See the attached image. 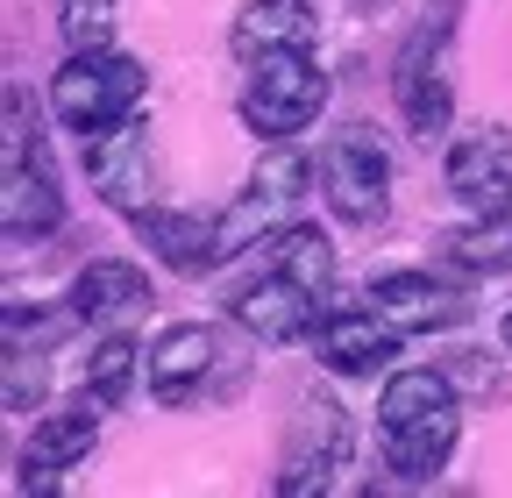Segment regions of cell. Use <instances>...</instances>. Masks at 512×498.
Here are the masks:
<instances>
[{"label":"cell","mask_w":512,"mask_h":498,"mask_svg":"<svg viewBox=\"0 0 512 498\" xmlns=\"http://www.w3.org/2000/svg\"><path fill=\"white\" fill-rule=\"evenodd\" d=\"M463 442V399L441 370H392L377 392V449L399 484H434Z\"/></svg>","instance_id":"cell-1"},{"label":"cell","mask_w":512,"mask_h":498,"mask_svg":"<svg viewBox=\"0 0 512 498\" xmlns=\"http://www.w3.org/2000/svg\"><path fill=\"white\" fill-rule=\"evenodd\" d=\"M456 29H463V8L434 0L392 57V107L413 143H441L456 129Z\"/></svg>","instance_id":"cell-2"},{"label":"cell","mask_w":512,"mask_h":498,"mask_svg":"<svg viewBox=\"0 0 512 498\" xmlns=\"http://www.w3.org/2000/svg\"><path fill=\"white\" fill-rule=\"evenodd\" d=\"M0 228H8V242H36V235L64 228V185L36 136L22 79H8V114H0Z\"/></svg>","instance_id":"cell-3"},{"label":"cell","mask_w":512,"mask_h":498,"mask_svg":"<svg viewBox=\"0 0 512 498\" xmlns=\"http://www.w3.org/2000/svg\"><path fill=\"white\" fill-rule=\"evenodd\" d=\"M320 107H328V72H320V57L306 43L249 57L242 93H235V114H242V129L256 143H292L299 129L320 121Z\"/></svg>","instance_id":"cell-4"},{"label":"cell","mask_w":512,"mask_h":498,"mask_svg":"<svg viewBox=\"0 0 512 498\" xmlns=\"http://www.w3.org/2000/svg\"><path fill=\"white\" fill-rule=\"evenodd\" d=\"M43 100H50V114H57L72 136H93V129H107V121L143 114L150 72L136 65V57H121L114 43L64 50V65L50 72V93H43Z\"/></svg>","instance_id":"cell-5"},{"label":"cell","mask_w":512,"mask_h":498,"mask_svg":"<svg viewBox=\"0 0 512 498\" xmlns=\"http://www.w3.org/2000/svg\"><path fill=\"white\" fill-rule=\"evenodd\" d=\"M349 456H356V420H349V406H342L335 392H299L271 491H278V498H320V491L342 484Z\"/></svg>","instance_id":"cell-6"},{"label":"cell","mask_w":512,"mask_h":498,"mask_svg":"<svg viewBox=\"0 0 512 498\" xmlns=\"http://www.w3.org/2000/svg\"><path fill=\"white\" fill-rule=\"evenodd\" d=\"M320 193H328L342 228H377L392 214V150L377 143V129H335L320 150Z\"/></svg>","instance_id":"cell-7"},{"label":"cell","mask_w":512,"mask_h":498,"mask_svg":"<svg viewBox=\"0 0 512 498\" xmlns=\"http://www.w3.org/2000/svg\"><path fill=\"white\" fill-rule=\"evenodd\" d=\"M79 164H86L93 193H100L114 214L136 221L143 207H157V185H150V171H157V150H150V114H128V121H107V129L79 136Z\"/></svg>","instance_id":"cell-8"},{"label":"cell","mask_w":512,"mask_h":498,"mask_svg":"<svg viewBox=\"0 0 512 498\" xmlns=\"http://www.w3.org/2000/svg\"><path fill=\"white\" fill-rule=\"evenodd\" d=\"M441 178H448V193H456L463 214L505 221L512 214V129H505V121H477V129L448 136Z\"/></svg>","instance_id":"cell-9"},{"label":"cell","mask_w":512,"mask_h":498,"mask_svg":"<svg viewBox=\"0 0 512 498\" xmlns=\"http://www.w3.org/2000/svg\"><path fill=\"white\" fill-rule=\"evenodd\" d=\"M320 314H328V299L306 292V285L285 278V271H271V264H264V278H249V285L235 292V328L256 335V342H271V349L313 342Z\"/></svg>","instance_id":"cell-10"},{"label":"cell","mask_w":512,"mask_h":498,"mask_svg":"<svg viewBox=\"0 0 512 498\" xmlns=\"http://www.w3.org/2000/svg\"><path fill=\"white\" fill-rule=\"evenodd\" d=\"M143 370H150V399L178 413V406H192V399L214 385V370H221V335H214L207 321H171V328L150 342Z\"/></svg>","instance_id":"cell-11"},{"label":"cell","mask_w":512,"mask_h":498,"mask_svg":"<svg viewBox=\"0 0 512 498\" xmlns=\"http://www.w3.org/2000/svg\"><path fill=\"white\" fill-rule=\"evenodd\" d=\"M399 328L377 314V306H328L313 328V356L320 370H335V378H377L384 363L399 356Z\"/></svg>","instance_id":"cell-12"},{"label":"cell","mask_w":512,"mask_h":498,"mask_svg":"<svg viewBox=\"0 0 512 498\" xmlns=\"http://www.w3.org/2000/svg\"><path fill=\"white\" fill-rule=\"evenodd\" d=\"M370 306L399 335H441V328L470 321V299L456 285H441L434 271H384V278H370Z\"/></svg>","instance_id":"cell-13"},{"label":"cell","mask_w":512,"mask_h":498,"mask_svg":"<svg viewBox=\"0 0 512 498\" xmlns=\"http://www.w3.org/2000/svg\"><path fill=\"white\" fill-rule=\"evenodd\" d=\"M100 413L107 406H72V413H43L29 427V442H22V491H50L64 470H79L100 442Z\"/></svg>","instance_id":"cell-14"},{"label":"cell","mask_w":512,"mask_h":498,"mask_svg":"<svg viewBox=\"0 0 512 498\" xmlns=\"http://www.w3.org/2000/svg\"><path fill=\"white\" fill-rule=\"evenodd\" d=\"M136 235L150 242V257L171 264L178 278H200V271H221V214H171V207H143L136 214Z\"/></svg>","instance_id":"cell-15"},{"label":"cell","mask_w":512,"mask_h":498,"mask_svg":"<svg viewBox=\"0 0 512 498\" xmlns=\"http://www.w3.org/2000/svg\"><path fill=\"white\" fill-rule=\"evenodd\" d=\"M64 299H72V321L114 328V321H128V314H143V306H150V278H143V264H128V257H93L72 278Z\"/></svg>","instance_id":"cell-16"},{"label":"cell","mask_w":512,"mask_h":498,"mask_svg":"<svg viewBox=\"0 0 512 498\" xmlns=\"http://www.w3.org/2000/svg\"><path fill=\"white\" fill-rule=\"evenodd\" d=\"M228 43H235L242 65H249V57H264V50H292V43L313 50V15H306V0H242Z\"/></svg>","instance_id":"cell-17"},{"label":"cell","mask_w":512,"mask_h":498,"mask_svg":"<svg viewBox=\"0 0 512 498\" xmlns=\"http://www.w3.org/2000/svg\"><path fill=\"white\" fill-rule=\"evenodd\" d=\"M264 264L285 271V278H299V285L320 292V299L335 292V249H328V235H320L313 221H285V228L271 235V249H264Z\"/></svg>","instance_id":"cell-18"},{"label":"cell","mask_w":512,"mask_h":498,"mask_svg":"<svg viewBox=\"0 0 512 498\" xmlns=\"http://www.w3.org/2000/svg\"><path fill=\"white\" fill-rule=\"evenodd\" d=\"M136 370H143V349H136V335H107V342L86 356V399L114 413L128 392H136Z\"/></svg>","instance_id":"cell-19"},{"label":"cell","mask_w":512,"mask_h":498,"mask_svg":"<svg viewBox=\"0 0 512 498\" xmlns=\"http://www.w3.org/2000/svg\"><path fill=\"white\" fill-rule=\"evenodd\" d=\"M434 257L441 264H456V271H505L512 264V235L505 228H448V235H434Z\"/></svg>","instance_id":"cell-20"},{"label":"cell","mask_w":512,"mask_h":498,"mask_svg":"<svg viewBox=\"0 0 512 498\" xmlns=\"http://www.w3.org/2000/svg\"><path fill=\"white\" fill-rule=\"evenodd\" d=\"M0 370H8V385H0V406H8V413H36V406H43V385H50L43 356H36L29 342H8Z\"/></svg>","instance_id":"cell-21"},{"label":"cell","mask_w":512,"mask_h":498,"mask_svg":"<svg viewBox=\"0 0 512 498\" xmlns=\"http://www.w3.org/2000/svg\"><path fill=\"white\" fill-rule=\"evenodd\" d=\"M57 29H64V50H93L114 36V0H57Z\"/></svg>","instance_id":"cell-22"},{"label":"cell","mask_w":512,"mask_h":498,"mask_svg":"<svg viewBox=\"0 0 512 498\" xmlns=\"http://www.w3.org/2000/svg\"><path fill=\"white\" fill-rule=\"evenodd\" d=\"M498 342H505V349H512V306H505V321H498Z\"/></svg>","instance_id":"cell-23"}]
</instances>
